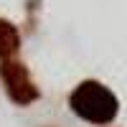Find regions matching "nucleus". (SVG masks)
Instances as JSON below:
<instances>
[{
    "instance_id": "nucleus-2",
    "label": "nucleus",
    "mask_w": 127,
    "mask_h": 127,
    "mask_svg": "<svg viewBox=\"0 0 127 127\" xmlns=\"http://www.w3.org/2000/svg\"><path fill=\"white\" fill-rule=\"evenodd\" d=\"M0 81L5 87V94L10 102H15L18 107H28L41 99V89L36 87V81L31 79V71L23 61H3L0 64Z\"/></svg>"
},
{
    "instance_id": "nucleus-3",
    "label": "nucleus",
    "mask_w": 127,
    "mask_h": 127,
    "mask_svg": "<svg viewBox=\"0 0 127 127\" xmlns=\"http://www.w3.org/2000/svg\"><path fill=\"white\" fill-rule=\"evenodd\" d=\"M20 51V33L10 20L0 18V64L13 61Z\"/></svg>"
},
{
    "instance_id": "nucleus-1",
    "label": "nucleus",
    "mask_w": 127,
    "mask_h": 127,
    "mask_svg": "<svg viewBox=\"0 0 127 127\" xmlns=\"http://www.w3.org/2000/svg\"><path fill=\"white\" fill-rule=\"evenodd\" d=\"M71 112L89 125H109L120 112V99L109 87L97 79H84L69 94Z\"/></svg>"
}]
</instances>
